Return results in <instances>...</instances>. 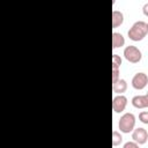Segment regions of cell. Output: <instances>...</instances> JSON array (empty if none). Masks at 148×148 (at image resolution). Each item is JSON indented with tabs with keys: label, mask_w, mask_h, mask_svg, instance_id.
<instances>
[{
	"label": "cell",
	"mask_w": 148,
	"mask_h": 148,
	"mask_svg": "<svg viewBox=\"0 0 148 148\" xmlns=\"http://www.w3.org/2000/svg\"><path fill=\"white\" fill-rule=\"evenodd\" d=\"M148 34V23L145 21H136L132 24L130 30L127 31V36L133 42L142 40Z\"/></svg>",
	"instance_id": "cell-1"
},
{
	"label": "cell",
	"mask_w": 148,
	"mask_h": 148,
	"mask_svg": "<svg viewBox=\"0 0 148 148\" xmlns=\"http://www.w3.org/2000/svg\"><path fill=\"white\" fill-rule=\"evenodd\" d=\"M119 130L121 133H131L134 131L135 127V116L131 112H126L124 113L118 123Z\"/></svg>",
	"instance_id": "cell-2"
},
{
	"label": "cell",
	"mask_w": 148,
	"mask_h": 148,
	"mask_svg": "<svg viewBox=\"0 0 148 148\" xmlns=\"http://www.w3.org/2000/svg\"><path fill=\"white\" fill-rule=\"evenodd\" d=\"M124 58L128 61V62H132V64H138L141 58H142V53L141 51L134 46V45H128L124 49Z\"/></svg>",
	"instance_id": "cell-3"
},
{
	"label": "cell",
	"mask_w": 148,
	"mask_h": 148,
	"mask_svg": "<svg viewBox=\"0 0 148 148\" xmlns=\"http://www.w3.org/2000/svg\"><path fill=\"white\" fill-rule=\"evenodd\" d=\"M148 84V75L143 72H139L134 74L132 77V87L136 90H142Z\"/></svg>",
	"instance_id": "cell-4"
},
{
	"label": "cell",
	"mask_w": 148,
	"mask_h": 148,
	"mask_svg": "<svg viewBox=\"0 0 148 148\" xmlns=\"http://www.w3.org/2000/svg\"><path fill=\"white\" fill-rule=\"evenodd\" d=\"M127 105V97L124 95H117L113 97L112 99V109L113 112L116 113H120L126 109Z\"/></svg>",
	"instance_id": "cell-5"
},
{
	"label": "cell",
	"mask_w": 148,
	"mask_h": 148,
	"mask_svg": "<svg viewBox=\"0 0 148 148\" xmlns=\"http://www.w3.org/2000/svg\"><path fill=\"white\" fill-rule=\"evenodd\" d=\"M132 139L138 145H145L148 140V133L143 127L134 128V131L132 132Z\"/></svg>",
	"instance_id": "cell-6"
},
{
	"label": "cell",
	"mask_w": 148,
	"mask_h": 148,
	"mask_svg": "<svg viewBox=\"0 0 148 148\" xmlns=\"http://www.w3.org/2000/svg\"><path fill=\"white\" fill-rule=\"evenodd\" d=\"M132 105L136 109H146L148 108V94L146 95H136L132 98Z\"/></svg>",
	"instance_id": "cell-7"
},
{
	"label": "cell",
	"mask_w": 148,
	"mask_h": 148,
	"mask_svg": "<svg viewBox=\"0 0 148 148\" xmlns=\"http://www.w3.org/2000/svg\"><path fill=\"white\" fill-rule=\"evenodd\" d=\"M112 90L114 94L118 95H123V92H125L127 90V82L125 79H119L117 82L112 83Z\"/></svg>",
	"instance_id": "cell-8"
},
{
	"label": "cell",
	"mask_w": 148,
	"mask_h": 148,
	"mask_svg": "<svg viewBox=\"0 0 148 148\" xmlns=\"http://www.w3.org/2000/svg\"><path fill=\"white\" fill-rule=\"evenodd\" d=\"M125 45V37L117 31L112 32V49H118Z\"/></svg>",
	"instance_id": "cell-9"
},
{
	"label": "cell",
	"mask_w": 148,
	"mask_h": 148,
	"mask_svg": "<svg viewBox=\"0 0 148 148\" xmlns=\"http://www.w3.org/2000/svg\"><path fill=\"white\" fill-rule=\"evenodd\" d=\"M124 22V14L120 10L112 12V28H118Z\"/></svg>",
	"instance_id": "cell-10"
},
{
	"label": "cell",
	"mask_w": 148,
	"mask_h": 148,
	"mask_svg": "<svg viewBox=\"0 0 148 148\" xmlns=\"http://www.w3.org/2000/svg\"><path fill=\"white\" fill-rule=\"evenodd\" d=\"M121 142H123V135H121V133L118 132V131H113L112 132V146L113 147L119 146Z\"/></svg>",
	"instance_id": "cell-11"
},
{
	"label": "cell",
	"mask_w": 148,
	"mask_h": 148,
	"mask_svg": "<svg viewBox=\"0 0 148 148\" xmlns=\"http://www.w3.org/2000/svg\"><path fill=\"white\" fill-rule=\"evenodd\" d=\"M121 57L119 54H112V68H119L121 66Z\"/></svg>",
	"instance_id": "cell-12"
},
{
	"label": "cell",
	"mask_w": 148,
	"mask_h": 148,
	"mask_svg": "<svg viewBox=\"0 0 148 148\" xmlns=\"http://www.w3.org/2000/svg\"><path fill=\"white\" fill-rule=\"evenodd\" d=\"M139 119L141 123L148 125V111H141L139 113Z\"/></svg>",
	"instance_id": "cell-13"
},
{
	"label": "cell",
	"mask_w": 148,
	"mask_h": 148,
	"mask_svg": "<svg viewBox=\"0 0 148 148\" xmlns=\"http://www.w3.org/2000/svg\"><path fill=\"white\" fill-rule=\"evenodd\" d=\"M119 68H112V83L119 80Z\"/></svg>",
	"instance_id": "cell-14"
},
{
	"label": "cell",
	"mask_w": 148,
	"mask_h": 148,
	"mask_svg": "<svg viewBox=\"0 0 148 148\" xmlns=\"http://www.w3.org/2000/svg\"><path fill=\"white\" fill-rule=\"evenodd\" d=\"M123 148H140V145H138L134 141H127V142L124 143Z\"/></svg>",
	"instance_id": "cell-15"
},
{
	"label": "cell",
	"mask_w": 148,
	"mask_h": 148,
	"mask_svg": "<svg viewBox=\"0 0 148 148\" xmlns=\"http://www.w3.org/2000/svg\"><path fill=\"white\" fill-rule=\"evenodd\" d=\"M142 12H143V14L148 17V2H146V3L142 6Z\"/></svg>",
	"instance_id": "cell-16"
},
{
	"label": "cell",
	"mask_w": 148,
	"mask_h": 148,
	"mask_svg": "<svg viewBox=\"0 0 148 148\" xmlns=\"http://www.w3.org/2000/svg\"><path fill=\"white\" fill-rule=\"evenodd\" d=\"M147 94H148V91H147Z\"/></svg>",
	"instance_id": "cell-17"
},
{
	"label": "cell",
	"mask_w": 148,
	"mask_h": 148,
	"mask_svg": "<svg viewBox=\"0 0 148 148\" xmlns=\"http://www.w3.org/2000/svg\"><path fill=\"white\" fill-rule=\"evenodd\" d=\"M147 23H148V22H147Z\"/></svg>",
	"instance_id": "cell-18"
}]
</instances>
